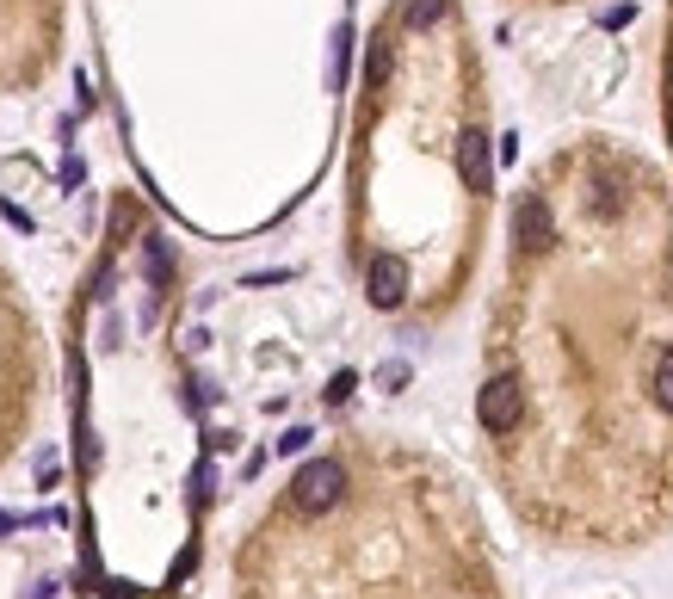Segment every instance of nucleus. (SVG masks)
<instances>
[{
	"mask_svg": "<svg viewBox=\"0 0 673 599\" xmlns=\"http://www.w3.org/2000/svg\"><path fill=\"white\" fill-rule=\"evenodd\" d=\"M655 408H667V414H673V346H661V352H655Z\"/></svg>",
	"mask_w": 673,
	"mask_h": 599,
	"instance_id": "8",
	"label": "nucleus"
},
{
	"mask_svg": "<svg viewBox=\"0 0 673 599\" xmlns=\"http://www.w3.org/2000/svg\"><path fill=\"white\" fill-rule=\"evenodd\" d=\"M476 420H482L488 433H513L519 420H525V383H519L513 371L488 377V383H482V396H476Z\"/></svg>",
	"mask_w": 673,
	"mask_h": 599,
	"instance_id": "3",
	"label": "nucleus"
},
{
	"mask_svg": "<svg viewBox=\"0 0 673 599\" xmlns=\"http://www.w3.org/2000/svg\"><path fill=\"white\" fill-rule=\"evenodd\" d=\"M408 291H414L408 260H396V254H365V297H371L377 309H402Z\"/></svg>",
	"mask_w": 673,
	"mask_h": 599,
	"instance_id": "5",
	"label": "nucleus"
},
{
	"mask_svg": "<svg viewBox=\"0 0 673 599\" xmlns=\"http://www.w3.org/2000/svg\"><path fill=\"white\" fill-rule=\"evenodd\" d=\"M44 7L50 0H0V56L25 62L44 50Z\"/></svg>",
	"mask_w": 673,
	"mask_h": 599,
	"instance_id": "1",
	"label": "nucleus"
},
{
	"mask_svg": "<svg viewBox=\"0 0 673 599\" xmlns=\"http://www.w3.org/2000/svg\"><path fill=\"white\" fill-rule=\"evenodd\" d=\"M457 180H464L470 198H488L494 192V149H488V136H482L476 118L457 130Z\"/></svg>",
	"mask_w": 673,
	"mask_h": 599,
	"instance_id": "4",
	"label": "nucleus"
},
{
	"mask_svg": "<svg viewBox=\"0 0 673 599\" xmlns=\"http://www.w3.org/2000/svg\"><path fill=\"white\" fill-rule=\"evenodd\" d=\"M340 495H346V464L340 457H315V464H303L297 482H291V507L297 513H334Z\"/></svg>",
	"mask_w": 673,
	"mask_h": 599,
	"instance_id": "2",
	"label": "nucleus"
},
{
	"mask_svg": "<svg viewBox=\"0 0 673 599\" xmlns=\"http://www.w3.org/2000/svg\"><path fill=\"white\" fill-rule=\"evenodd\" d=\"M303 445H309V427H291L285 439H278V451H303Z\"/></svg>",
	"mask_w": 673,
	"mask_h": 599,
	"instance_id": "9",
	"label": "nucleus"
},
{
	"mask_svg": "<svg viewBox=\"0 0 673 599\" xmlns=\"http://www.w3.org/2000/svg\"><path fill=\"white\" fill-rule=\"evenodd\" d=\"M513 241H519V254H531V260L556 248V223H550L544 192H525L519 198V210H513Z\"/></svg>",
	"mask_w": 673,
	"mask_h": 599,
	"instance_id": "6",
	"label": "nucleus"
},
{
	"mask_svg": "<svg viewBox=\"0 0 673 599\" xmlns=\"http://www.w3.org/2000/svg\"><path fill=\"white\" fill-rule=\"evenodd\" d=\"M346 396H352V371H340V377H334V390H328V402H346Z\"/></svg>",
	"mask_w": 673,
	"mask_h": 599,
	"instance_id": "10",
	"label": "nucleus"
},
{
	"mask_svg": "<svg viewBox=\"0 0 673 599\" xmlns=\"http://www.w3.org/2000/svg\"><path fill=\"white\" fill-rule=\"evenodd\" d=\"M445 13H451V0H408L402 31H433V25H445Z\"/></svg>",
	"mask_w": 673,
	"mask_h": 599,
	"instance_id": "7",
	"label": "nucleus"
}]
</instances>
